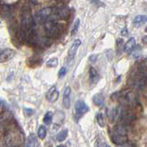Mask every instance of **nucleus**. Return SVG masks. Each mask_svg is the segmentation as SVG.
I'll return each instance as SVG.
<instances>
[{"label": "nucleus", "mask_w": 147, "mask_h": 147, "mask_svg": "<svg viewBox=\"0 0 147 147\" xmlns=\"http://www.w3.org/2000/svg\"><path fill=\"white\" fill-rule=\"evenodd\" d=\"M24 141V134L20 131H18L17 128L6 131V135H5L4 139L6 146H20L23 144Z\"/></svg>", "instance_id": "nucleus-1"}, {"label": "nucleus", "mask_w": 147, "mask_h": 147, "mask_svg": "<svg viewBox=\"0 0 147 147\" xmlns=\"http://www.w3.org/2000/svg\"><path fill=\"white\" fill-rule=\"evenodd\" d=\"M136 119L137 116L135 112L131 109V108L124 107L122 109L119 110V123H122L127 126H131L132 123L136 121Z\"/></svg>", "instance_id": "nucleus-2"}, {"label": "nucleus", "mask_w": 147, "mask_h": 147, "mask_svg": "<svg viewBox=\"0 0 147 147\" xmlns=\"http://www.w3.org/2000/svg\"><path fill=\"white\" fill-rule=\"evenodd\" d=\"M34 20L31 11L29 7H24L21 11V28L25 30H29L31 27H34Z\"/></svg>", "instance_id": "nucleus-3"}, {"label": "nucleus", "mask_w": 147, "mask_h": 147, "mask_svg": "<svg viewBox=\"0 0 147 147\" xmlns=\"http://www.w3.org/2000/svg\"><path fill=\"white\" fill-rule=\"evenodd\" d=\"M52 13L57 18V20H67L70 18V8H69L64 3L58 4L54 8H53Z\"/></svg>", "instance_id": "nucleus-4"}, {"label": "nucleus", "mask_w": 147, "mask_h": 147, "mask_svg": "<svg viewBox=\"0 0 147 147\" xmlns=\"http://www.w3.org/2000/svg\"><path fill=\"white\" fill-rule=\"evenodd\" d=\"M52 11H53V8H51V7H44L42 9H40V10L39 12H37L35 14V16L33 17L34 24H37V23H44L50 18Z\"/></svg>", "instance_id": "nucleus-5"}, {"label": "nucleus", "mask_w": 147, "mask_h": 147, "mask_svg": "<svg viewBox=\"0 0 147 147\" xmlns=\"http://www.w3.org/2000/svg\"><path fill=\"white\" fill-rule=\"evenodd\" d=\"M13 114L9 110H4L0 114V131H6L8 124L13 121Z\"/></svg>", "instance_id": "nucleus-6"}, {"label": "nucleus", "mask_w": 147, "mask_h": 147, "mask_svg": "<svg viewBox=\"0 0 147 147\" xmlns=\"http://www.w3.org/2000/svg\"><path fill=\"white\" fill-rule=\"evenodd\" d=\"M75 109H76V114L77 118H81L83 115L89 111L88 106H87L85 103V101H83V100H77L76 101Z\"/></svg>", "instance_id": "nucleus-7"}, {"label": "nucleus", "mask_w": 147, "mask_h": 147, "mask_svg": "<svg viewBox=\"0 0 147 147\" xmlns=\"http://www.w3.org/2000/svg\"><path fill=\"white\" fill-rule=\"evenodd\" d=\"M110 138H111L112 142H114L115 144L119 145V146H122L126 142H128L127 135L119 134V133L114 131H112V132L110 133Z\"/></svg>", "instance_id": "nucleus-8"}, {"label": "nucleus", "mask_w": 147, "mask_h": 147, "mask_svg": "<svg viewBox=\"0 0 147 147\" xmlns=\"http://www.w3.org/2000/svg\"><path fill=\"white\" fill-rule=\"evenodd\" d=\"M16 52L12 49H2L0 50V63L7 62L15 56Z\"/></svg>", "instance_id": "nucleus-9"}, {"label": "nucleus", "mask_w": 147, "mask_h": 147, "mask_svg": "<svg viewBox=\"0 0 147 147\" xmlns=\"http://www.w3.org/2000/svg\"><path fill=\"white\" fill-rule=\"evenodd\" d=\"M39 37L38 34H37L36 30L34 27H31L30 29H29L27 30V40L26 41L29 42L30 44H36L38 42Z\"/></svg>", "instance_id": "nucleus-10"}, {"label": "nucleus", "mask_w": 147, "mask_h": 147, "mask_svg": "<svg viewBox=\"0 0 147 147\" xmlns=\"http://www.w3.org/2000/svg\"><path fill=\"white\" fill-rule=\"evenodd\" d=\"M58 98H59V91L56 89V86H53L50 88V90L47 92V94H46V98L51 103H53L58 99Z\"/></svg>", "instance_id": "nucleus-11"}, {"label": "nucleus", "mask_w": 147, "mask_h": 147, "mask_svg": "<svg viewBox=\"0 0 147 147\" xmlns=\"http://www.w3.org/2000/svg\"><path fill=\"white\" fill-rule=\"evenodd\" d=\"M70 96H71V87L66 86L63 91V105L65 109H69L71 106Z\"/></svg>", "instance_id": "nucleus-12"}, {"label": "nucleus", "mask_w": 147, "mask_h": 147, "mask_svg": "<svg viewBox=\"0 0 147 147\" xmlns=\"http://www.w3.org/2000/svg\"><path fill=\"white\" fill-rule=\"evenodd\" d=\"M136 47V40L135 39L133 38H130L129 39V40L127 41V42L123 45V51L125 52L127 54H130L133 50H134V48Z\"/></svg>", "instance_id": "nucleus-13"}, {"label": "nucleus", "mask_w": 147, "mask_h": 147, "mask_svg": "<svg viewBox=\"0 0 147 147\" xmlns=\"http://www.w3.org/2000/svg\"><path fill=\"white\" fill-rule=\"evenodd\" d=\"M81 45V40L79 39L76 40L74 41L73 45L71 46V48L69 49V52H68V57L70 60L74 59V57L76 56V53L77 52V49L79 48V46Z\"/></svg>", "instance_id": "nucleus-14"}, {"label": "nucleus", "mask_w": 147, "mask_h": 147, "mask_svg": "<svg viewBox=\"0 0 147 147\" xmlns=\"http://www.w3.org/2000/svg\"><path fill=\"white\" fill-rule=\"evenodd\" d=\"M130 128H131V126H127V125H124V124H122V123H119L114 127L113 131L119 133V134L127 135L129 133V131H130Z\"/></svg>", "instance_id": "nucleus-15"}, {"label": "nucleus", "mask_w": 147, "mask_h": 147, "mask_svg": "<svg viewBox=\"0 0 147 147\" xmlns=\"http://www.w3.org/2000/svg\"><path fill=\"white\" fill-rule=\"evenodd\" d=\"M147 22V16L145 15H138L133 20V26L136 28H139L142 26L144 23Z\"/></svg>", "instance_id": "nucleus-16"}, {"label": "nucleus", "mask_w": 147, "mask_h": 147, "mask_svg": "<svg viewBox=\"0 0 147 147\" xmlns=\"http://www.w3.org/2000/svg\"><path fill=\"white\" fill-rule=\"evenodd\" d=\"M89 77H90V82L92 84H96V83H98V80L100 79V76L98 75V71H96L94 67H90L89 69Z\"/></svg>", "instance_id": "nucleus-17"}, {"label": "nucleus", "mask_w": 147, "mask_h": 147, "mask_svg": "<svg viewBox=\"0 0 147 147\" xmlns=\"http://www.w3.org/2000/svg\"><path fill=\"white\" fill-rule=\"evenodd\" d=\"M119 109L118 107L112 109L111 110H109V113H108L109 121H111V122H114L119 118Z\"/></svg>", "instance_id": "nucleus-18"}, {"label": "nucleus", "mask_w": 147, "mask_h": 147, "mask_svg": "<svg viewBox=\"0 0 147 147\" xmlns=\"http://www.w3.org/2000/svg\"><path fill=\"white\" fill-rule=\"evenodd\" d=\"M104 101H105V98L102 94H96L94 96H93V102L96 106H98V107H102L104 105Z\"/></svg>", "instance_id": "nucleus-19"}, {"label": "nucleus", "mask_w": 147, "mask_h": 147, "mask_svg": "<svg viewBox=\"0 0 147 147\" xmlns=\"http://www.w3.org/2000/svg\"><path fill=\"white\" fill-rule=\"evenodd\" d=\"M27 145L30 146V147H34V146L38 145V139H37V137L34 133H30V134L29 135V137H28Z\"/></svg>", "instance_id": "nucleus-20"}, {"label": "nucleus", "mask_w": 147, "mask_h": 147, "mask_svg": "<svg viewBox=\"0 0 147 147\" xmlns=\"http://www.w3.org/2000/svg\"><path fill=\"white\" fill-rule=\"evenodd\" d=\"M17 37H18V39L20 40V41H21V42H24V41H26V40H27V30L23 29V28H21V29H20V30H18Z\"/></svg>", "instance_id": "nucleus-21"}, {"label": "nucleus", "mask_w": 147, "mask_h": 147, "mask_svg": "<svg viewBox=\"0 0 147 147\" xmlns=\"http://www.w3.org/2000/svg\"><path fill=\"white\" fill-rule=\"evenodd\" d=\"M67 136H68V131L67 130H63L56 135V140L58 142H63L67 138Z\"/></svg>", "instance_id": "nucleus-22"}, {"label": "nucleus", "mask_w": 147, "mask_h": 147, "mask_svg": "<svg viewBox=\"0 0 147 147\" xmlns=\"http://www.w3.org/2000/svg\"><path fill=\"white\" fill-rule=\"evenodd\" d=\"M96 121H98V125L100 127H104L105 126V124H106L105 118H104V115L102 113H98V114H96Z\"/></svg>", "instance_id": "nucleus-23"}, {"label": "nucleus", "mask_w": 147, "mask_h": 147, "mask_svg": "<svg viewBox=\"0 0 147 147\" xmlns=\"http://www.w3.org/2000/svg\"><path fill=\"white\" fill-rule=\"evenodd\" d=\"M46 135H47V131H46V128L44 126H40L38 130V137L40 139L43 140L45 139Z\"/></svg>", "instance_id": "nucleus-24"}, {"label": "nucleus", "mask_w": 147, "mask_h": 147, "mask_svg": "<svg viewBox=\"0 0 147 147\" xmlns=\"http://www.w3.org/2000/svg\"><path fill=\"white\" fill-rule=\"evenodd\" d=\"M43 122L46 125H51L53 122V114L51 112H47L43 117Z\"/></svg>", "instance_id": "nucleus-25"}, {"label": "nucleus", "mask_w": 147, "mask_h": 147, "mask_svg": "<svg viewBox=\"0 0 147 147\" xmlns=\"http://www.w3.org/2000/svg\"><path fill=\"white\" fill-rule=\"evenodd\" d=\"M117 54H121L122 52V48H123V40L122 39H119L117 40Z\"/></svg>", "instance_id": "nucleus-26"}, {"label": "nucleus", "mask_w": 147, "mask_h": 147, "mask_svg": "<svg viewBox=\"0 0 147 147\" xmlns=\"http://www.w3.org/2000/svg\"><path fill=\"white\" fill-rule=\"evenodd\" d=\"M57 64H58V59L57 58H52L46 63V65L49 66V67H55V66H57Z\"/></svg>", "instance_id": "nucleus-27"}, {"label": "nucleus", "mask_w": 147, "mask_h": 147, "mask_svg": "<svg viewBox=\"0 0 147 147\" xmlns=\"http://www.w3.org/2000/svg\"><path fill=\"white\" fill-rule=\"evenodd\" d=\"M79 25H80V20H76V22H75V24H74L73 30L71 31V35H76V34L78 29H79Z\"/></svg>", "instance_id": "nucleus-28"}, {"label": "nucleus", "mask_w": 147, "mask_h": 147, "mask_svg": "<svg viewBox=\"0 0 147 147\" xmlns=\"http://www.w3.org/2000/svg\"><path fill=\"white\" fill-rule=\"evenodd\" d=\"M58 75H59V78H63L64 76L66 75V68L65 67H62L61 69H60V71L58 73Z\"/></svg>", "instance_id": "nucleus-29"}, {"label": "nucleus", "mask_w": 147, "mask_h": 147, "mask_svg": "<svg viewBox=\"0 0 147 147\" xmlns=\"http://www.w3.org/2000/svg\"><path fill=\"white\" fill-rule=\"evenodd\" d=\"M24 111H25V114L27 115V116H31V115L34 113V110L32 109H27V108H25Z\"/></svg>", "instance_id": "nucleus-30"}, {"label": "nucleus", "mask_w": 147, "mask_h": 147, "mask_svg": "<svg viewBox=\"0 0 147 147\" xmlns=\"http://www.w3.org/2000/svg\"><path fill=\"white\" fill-rule=\"evenodd\" d=\"M96 58H98V56L96 55H91V56L89 57V61H90V63H95L96 61Z\"/></svg>", "instance_id": "nucleus-31"}, {"label": "nucleus", "mask_w": 147, "mask_h": 147, "mask_svg": "<svg viewBox=\"0 0 147 147\" xmlns=\"http://www.w3.org/2000/svg\"><path fill=\"white\" fill-rule=\"evenodd\" d=\"M128 34H129V32H128L127 28H124V29L121 30V35L122 36H128Z\"/></svg>", "instance_id": "nucleus-32"}, {"label": "nucleus", "mask_w": 147, "mask_h": 147, "mask_svg": "<svg viewBox=\"0 0 147 147\" xmlns=\"http://www.w3.org/2000/svg\"><path fill=\"white\" fill-rule=\"evenodd\" d=\"M142 43H144V44H146L147 45V36H144V38H142Z\"/></svg>", "instance_id": "nucleus-33"}, {"label": "nucleus", "mask_w": 147, "mask_h": 147, "mask_svg": "<svg viewBox=\"0 0 147 147\" xmlns=\"http://www.w3.org/2000/svg\"><path fill=\"white\" fill-rule=\"evenodd\" d=\"M91 1H93V2H96V1H98V0H91Z\"/></svg>", "instance_id": "nucleus-34"}, {"label": "nucleus", "mask_w": 147, "mask_h": 147, "mask_svg": "<svg viewBox=\"0 0 147 147\" xmlns=\"http://www.w3.org/2000/svg\"><path fill=\"white\" fill-rule=\"evenodd\" d=\"M145 31H146V32H147V27H146V28H145Z\"/></svg>", "instance_id": "nucleus-35"}]
</instances>
